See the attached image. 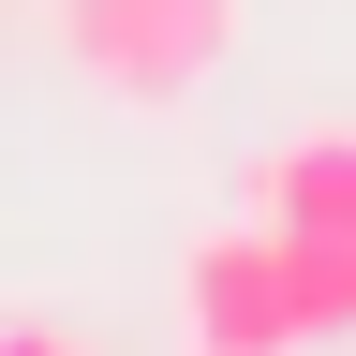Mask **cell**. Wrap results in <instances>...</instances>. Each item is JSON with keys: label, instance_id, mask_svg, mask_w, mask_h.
<instances>
[{"label": "cell", "instance_id": "277c9868", "mask_svg": "<svg viewBox=\"0 0 356 356\" xmlns=\"http://www.w3.org/2000/svg\"><path fill=\"white\" fill-rule=\"evenodd\" d=\"M282 297L297 341H356V238H282Z\"/></svg>", "mask_w": 356, "mask_h": 356}, {"label": "cell", "instance_id": "7a4b0ae2", "mask_svg": "<svg viewBox=\"0 0 356 356\" xmlns=\"http://www.w3.org/2000/svg\"><path fill=\"white\" fill-rule=\"evenodd\" d=\"M178 312H193V356H297V297H282V238L238 208L222 238H193L178 267Z\"/></svg>", "mask_w": 356, "mask_h": 356}, {"label": "cell", "instance_id": "6da1fadb", "mask_svg": "<svg viewBox=\"0 0 356 356\" xmlns=\"http://www.w3.org/2000/svg\"><path fill=\"white\" fill-rule=\"evenodd\" d=\"M60 60L119 104H193V89L238 60V0H44Z\"/></svg>", "mask_w": 356, "mask_h": 356}, {"label": "cell", "instance_id": "3957f363", "mask_svg": "<svg viewBox=\"0 0 356 356\" xmlns=\"http://www.w3.org/2000/svg\"><path fill=\"white\" fill-rule=\"evenodd\" d=\"M252 222L267 238H356V134H282L252 163Z\"/></svg>", "mask_w": 356, "mask_h": 356}, {"label": "cell", "instance_id": "5b68a950", "mask_svg": "<svg viewBox=\"0 0 356 356\" xmlns=\"http://www.w3.org/2000/svg\"><path fill=\"white\" fill-rule=\"evenodd\" d=\"M0 356H89L74 327H0Z\"/></svg>", "mask_w": 356, "mask_h": 356}]
</instances>
